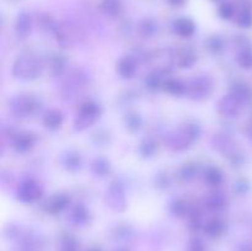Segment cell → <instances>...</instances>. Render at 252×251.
Segmentation results:
<instances>
[{
    "instance_id": "6da1fadb",
    "label": "cell",
    "mask_w": 252,
    "mask_h": 251,
    "mask_svg": "<svg viewBox=\"0 0 252 251\" xmlns=\"http://www.w3.org/2000/svg\"><path fill=\"white\" fill-rule=\"evenodd\" d=\"M202 134L201 126L196 122H187L179 129L172 132L166 139V147L175 153L189 149Z\"/></svg>"
},
{
    "instance_id": "7a4b0ae2",
    "label": "cell",
    "mask_w": 252,
    "mask_h": 251,
    "mask_svg": "<svg viewBox=\"0 0 252 251\" xmlns=\"http://www.w3.org/2000/svg\"><path fill=\"white\" fill-rule=\"evenodd\" d=\"M44 65L41 59L32 54L19 57L12 64L11 74L16 80L34 81L43 74Z\"/></svg>"
},
{
    "instance_id": "3957f363",
    "label": "cell",
    "mask_w": 252,
    "mask_h": 251,
    "mask_svg": "<svg viewBox=\"0 0 252 251\" xmlns=\"http://www.w3.org/2000/svg\"><path fill=\"white\" fill-rule=\"evenodd\" d=\"M42 103L36 96L29 94L15 95L9 101V110L15 117L29 118L41 111Z\"/></svg>"
},
{
    "instance_id": "277c9868",
    "label": "cell",
    "mask_w": 252,
    "mask_h": 251,
    "mask_svg": "<svg viewBox=\"0 0 252 251\" xmlns=\"http://www.w3.org/2000/svg\"><path fill=\"white\" fill-rule=\"evenodd\" d=\"M102 115V108L95 101H85L79 106L74 117V129L76 132H84L93 127Z\"/></svg>"
},
{
    "instance_id": "5b68a950",
    "label": "cell",
    "mask_w": 252,
    "mask_h": 251,
    "mask_svg": "<svg viewBox=\"0 0 252 251\" xmlns=\"http://www.w3.org/2000/svg\"><path fill=\"white\" fill-rule=\"evenodd\" d=\"M213 90L214 81L209 75H198L187 84V96L197 102L211 97Z\"/></svg>"
},
{
    "instance_id": "8992f818",
    "label": "cell",
    "mask_w": 252,
    "mask_h": 251,
    "mask_svg": "<svg viewBox=\"0 0 252 251\" xmlns=\"http://www.w3.org/2000/svg\"><path fill=\"white\" fill-rule=\"evenodd\" d=\"M105 203L111 211L123 213L128 208V199L125 186L121 182L113 181L105 192Z\"/></svg>"
},
{
    "instance_id": "52a82bcc",
    "label": "cell",
    "mask_w": 252,
    "mask_h": 251,
    "mask_svg": "<svg viewBox=\"0 0 252 251\" xmlns=\"http://www.w3.org/2000/svg\"><path fill=\"white\" fill-rule=\"evenodd\" d=\"M43 194V187L33 179H26L19 185L16 189V198L24 204H32L39 201Z\"/></svg>"
},
{
    "instance_id": "ba28073f",
    "label": "cell",
    "mask_w": 252,
    "mask_h": 251,
    "mask_svg": "<svg viewBox=\"0 0 252 251\" xmlns=\"http://www.w3.org/2000/svg\"><path fill=\"white\" fill-rule=\"evenodd\" d=\"M213 147L217 152H219L224 157H228L229 161L233 162L234 165H239L243 161V157H241V154H239L235 148V144H234L231 138L228 137V135L217 134L213 138Z\"/></svg>"
},
{
    "instance_id": "9c48e42d",
    "label": "cell",
    "mask_w": 252,
    "mask_h": 251,
    "mask_svg": "<svg viewBox=\"0 0 252 251\" xmlns=\"http://www.w3.org/2000/svg\"><path fill=\"white\" fill-rule=\"evenodd\" d=\"M57 42L63 48H73L80 42L81 34L78 27L69 24H59L56 33H54Z\"/></svg>"
},
{
    "instance_id": "30bf717a",
    "label": "cell",
    "mask_w": 252,
    "mask_h": 251,
    "mask_svg": "<svg viewBox=\"0 0 252 251\" xmlns=\"http://www.w3.org/2000/svg\"><path fill=\"white\" fill-rule=\"evenodd\" d=\"M243 103L239 102L234 96L224 95L217 102V112L225 118H235L240 115Z\"/></svg>"
},
{
    "instance_id": "8fae6325",
    "label": "cell",
    "mask_w": 252,
    "mask_h": 251,
    "mask_svg": "<svg viewBox=\"0 0 252 251\" xmlns=\"http://www.w3.org/2000/svg\"><path fill=\"white\" fill-rule=\"evenodd\" d=\"M37 143V138L31 132H20L12 137V148L17 154H26L33 149Z\"/></svg>"
},
{
    "instance_id": "7c38bea8",
    "label": "cell",
    "mask_w": 252,
    "mask_h": 251,
    "mask_svg": "<svg viewBox=\"0 0 252 251\" xmlns=\"http://www.w3.org/2000/svg\"><path fill=\"white\" fill-rule=\"evenodd\" d=\"M70 204V197L66 193H56L49 197L44 203L43 209L48 214H58L62 213L64 209H66Z\"/></svg>"
},
{
    "instance_id": "4fadbf2b",
    "label": "cell",
    "mask_w": 252,
    "mask_h": 251,
    "mask_svg": "<svg viewBox=\"0 0 252 251\" xmlns=\"http://www.w3.org/2000/svg\"><path fill=\"white\" fill-rule=\"evenodd\" d=\"M138 70V63L135 61L134 57L132 56H123L121 57L120 61L116 64V71H117L118 76L125 80L132 79L133 76L137 74Z\"/></svg>"
},
{
    "instance_id": "5bb4252c",
    "label": "cell",
    "mask_w": 252,
    "mask_h": 251,
    "mask_svg": "<svg viewBox=\"0 0 252 251\" xmlns=\"http://www.w3.org/2000/svg\"><path fill=\"white\" fill-rule=\"evenodd\" d=\"M15 34L19 39H26L32 32V16L27 11H21L15 20Z\"/></svg>"
},
{
    "instance_id": "9a60e30c",
    "label": "cell",
    "mask_w": 252,
    "mask_h": 251,
    "mask_svg": "<svg viewBox=\"0 0 252 251\" xmlns=\"http://www.w3.org/2000/svg\"><path fill=\"white\" fill-rule=\"evenodd\" d=\"M172 31L181 38H189L196 32V24L189 17H180L172 24Z\"/></svg>"
},
{
    "instance_id": "2e32d148",
    "label": "cell",
    "mask_w": 252,
    "mask_h": 251,
    "mask_svg": "<svg viewBox=\"0 0 252 251\" xmlns=\"http://www.w3.org/2000/svg\"><path fill=\"white\" fill-rule=\"evenodd\" d=\"M61 164L66 171L75 174V172L80 171L81 167H83V159H81V155L79 153L74 152V150H68V152L62 154Z\"/></svg>"
},
{
    "instance_id": "e0dca14e",
    "label": "cell",
    "mask_w": 252,
    "mask_h": 251,
    "mask_svg": "<svg viewBox=\"0 0 252 251\" xmlns=\"http://www.w3.org/2000/svg\"><path fill=\"white\" fill-rule=\"evenodd\" d=\"M204 206L213 212H220L228 206V199L221 192L214 191L207 194L203 199Z\"/></svg>"
},
{
    "instance_id": "ac0fdd59",
    "label": "cell",
    "mask_w": 252,
    "mask_h": 251,
    "mask_svg": "<svg viewBox=\"0 0 252 251\" xmlns=\"http://www.w3.org/2000/svg\"><path fill=\"white\" fill-rule=\"evenodd\" d=\"M90 211L83 203H76L71 207L70 220L75 225H85L90 221Z\"/></svg>"
},
{
    "instance_id": "d6986e66",
    "label": "cell",
    "mask_w": 252,
    "mask_h": 251,
    "mask_svg": "<svg viewBox=\"0 0 252 251\" xmlns=\"http://www.w3.org/2000/svg\"><path fill=\"white\" fill-rule=\"evenodd\" d=\"M42 121H43L44 127L51 130H57L63 126L64 116L59 110L52 108V110H48L44 112L43 120Z\"/></svg>"
},
{
    "instance_id": "ffe728a7",
    "label": "cell",
    "mask_w": 252,
    "mask_h": 251,
    "mask_svg": "<svg viewBox=\"0 0 252 251\" xmlns=\"http://www.w3.org/2000/svg\"><path fill=\"white\" fill-rule=\"evenodd\" d=\"M66 66H68V61L64 56L58 53H54L49 56L48 58V68L49 71L53 76H61L65 73Z\"/></svg>"
},
{
    "instance_id": "44dd1931",
    "label": "cell",
    "mask_w": 252,
    "mask_h": 251,
    "mask_svg": "<svg viewBox=\"0 0 252 251\" xmlns=\"http://www.w3.org/2000/svg\"><path fill=\"white\" fill-rule=\"evenodd\" d=\"M162 89L165 90V93L170 94L175 97H181V96L187 95V85L180 79L169 78L167 80H165Z\"/></svg>"
},
{
    "instance_id": "7402d4cb",
    "label": "cell",
    "mask_w": 252,
    "mask_h": 251,
    "mask_svg": "<svg viewBox=\"0 0 252 251\" xmlns=\"http://www.w3.org/2000/svg\"><path fill=\"white\" fill-rule=\"evenodd\" d=\"M230 95L234 96L240 103H248L252 98V90L245 83H235L230 89Z\"/></svg>"
},
{
    "instance_id": "603a6c76",
    "label": "cell",
    "mask_w": 252,
    "mask_h": 251,
    "mask_svg": "<svg viewBox=\"0 0 252 251\" xmlns=\"http://www.w3.org/2000/svg\"><path fill=\"white\" fill-rule=\"evenodd\" d=\"M100 10L105 16L110 19H116L122 12L123 6L121 0H102L100 4Z\"/></svg>"
},
{
    "instance_id": "cb8c5ba5",
    "label": "cell",
    "mask_w": 252,
    "mask_h": 251,
    "mask_svg": "<svg viewBox=\"0 0 252 251\" xmlns=\"http://www.w3.org/2000/svg\"><path fill=\"white\" fill-rule=\"evenodd\" d=\"M175 59H176L177 65H179L180 68L184 69L192 68L197 62L196 54L193 53V51H191V49L189 48H184L181 49V51L177 52Z\"/></svg>"
},
{
    "instance_id": "d4e9b609",
    "label": "cell",
    "mask_w": 252,
    "mask_h": 251,
    "mask_svg": "<svg viewBox=\"0 0 252 251\" xmlns=\"http://www.w3.org/2000/svg\"><path fill=\"white\" fill-rule=\"evenodd\" d=\"M199 172V167L196 162H187L177 170V177L184 182H189L197 177Z\"/></svg>"
},
{
    "instance_id": "484cf974",
    "label": "cell",
    "mask_w": 252,
    "mask_h": 251,
    "mask_svg": "<svg viewBox=\"0 0 252 251\" xmlns=\"http://www.w3.org/2000/svg\"><path fill=\"white\" fill-rule=\"evenodd\" d=\"M90 170L96 177H106L111 172V162L105 157H96L91 162Z\"/></svg>"
},
{
    "instance_id": "4316f807",
    "label": "cell",
    "mask_w": 252,
    "mask_h": 251,
    "mask_svg": "<svg viewBox=\"0 0 252 251\" xmlns=\"http://www.w3.org/2000/svg\"><path fill=\"white\" fill-rule=\"evenodd\" d=\"M224 175L221 170L217 166H208L204 171V181L212 187H218L223 184Z\"/></svg>"
},
{
    "instance_id": "83f0119b",
    "label": "cell",
    "mask_w": 252,
    "mask_h": 251,
    "mask_svg": "<svg viewBox=\"0 0 252 251\" xmlns=\"http://www.w3.org/2000/svg\"><path fill=\"white\" fill-rule=\"evenodd\" d=\"M225 223L219 218H213L204 226V233L211 238H218L225 231Z\"/></svg>"
},
{
    "instance_id": "f1b7e54d",
    "label": "cell",
    "mask_w": 252,
    "mask_h": 251,
    "mask_svg": "<svg viewBox=\"0 0 252 251\" xmlns=\"http://www.w3.org/2000/svg\"><path fill=\"white\" fill-rule=\"evenodd\" d=\"M158 150V144L154 139L152 138H145L144 140H142V143L138 147V153H139L140 157L143 159H150L155 155Z\"/></svg>"
},
{
    "instance_id": "f546056e",
    "label": "cell",
    "mask_w": 252,
    "mask_h": 251,
    "mask_svg": "<svg viewBox=\"0 0 252 251\" xmlns=\"http://www.w3.org/2000/svg\"><path fill=\"white\" fill-rule=\"evenodd\" d=\"M164 75L165 74L159 70L152 71V73H150L149 75H147V78H145V86H147L150 91H157L159 90V89H162L165 83V80L162 79Z\"/></svg>"
},
{
    "instance_id": "4dcf8cb0",
    "label": "cell",
    "mask_w": 252,
    "mask_h": 251,
    "mask_svg": "<svg viewBox=\"0 0 252 251\" xmlns=\"http://www.w3.org/2000/svg\"><path fill=\"white\" fill-rule=\"evenodd\" d=\"M126 129L130 133L139 132L143 126V120L138 113H128L125 117Z\"/></svg>"
},
{
    "instance_id": "1f68e13d",
    "label": "cell",
    "mask_w": 252,
    "mask_h": 251,
    "mask_svg": "<svg viewBox=\"0 0 252 251\" xmlns=\"http://www.w3.org/2000/svg\"><path fill=\"white\" fill-rule=\"evenodd\" d=\"M192 207L185 199H176L170 204V212L175 217H186L191 212Z\"/></svg>"
},
{
    "instance_id": "d6a6232c",
    "label": "cell",
    "mask_w": 252,
    "mask_h": 251,
    "mask_svg": "<svg viewBox=\"0 0 252 251\" xmlns=\"http://www.w3.org/2000/svg\"><path fill=\"white\" fill-rule=\"evenodd\" d=\"M139 32L144 38H152L158 32V24L154 19H144L140 22Z\"/></svg>"
},
{
    "instance_id": "836d02e7",
    "label": "cell",
    "mask_w": 252,
    "mask_h": 251,
    "mask_svg": "<svg viewBox=\"0 0 252 251\" xmlns=\"http://www.w3.org/2000/svg\"><path fill=\"white\" fill-rule=\"evenodd\" d=\"M38 25L43 31L48 32V33H52L54 36L59 24L53 19V17L49 16V15L42 14L38 16Z\"/></svg>"
},
{
    "instance_id": "e575fe53",
    "label": "cell",
    "mask_w": 252,
    "mask_h": 251,
    "mask_svg": "<svg viewBox=\"0 0 252 251\" xmlns=\"http://www.w3.org/2000/svg\"><path fill=\"white\" fill-rule=\"evenodd\" d=\"M236 62L243 69L252 68V51L248 47L240 49L236 54Z\"/></svg>"
},
{
    "instance_id": "d590c367",
    "label": "cell",
    "mask_w": 252,
    "mask_h": 251,
    "mask_svg": "<svg viewBox=\"0 0 252 251\" xmlns=\"http://www.w3.org/2000/svg\"><path fill=\"white\" fill-rule=\"evenodd\" d=\"M236 24L243 29H249L252 26V11L250 7H244L236 15Z\"/></svg>"
},
{
    "instance_id": "8d00e7d4",
    "label": "cell",
    "mask_w": 252,
    "mask_h": 251,
    "mask_svg": "<svg viewBox=\"0 0 252 251\" xmlns=\"http://www.w3.org/2000/svg\"><path fill=\"white\" fill-rule=\"evenodd\" d=\"M207 48L214 54L220 53L224 49V39L220 36H212L207 41Z\"/></svg>"
},
{
    "instance_id": "74e56055",
    "label": "cell",
    "mask_w": 252,
    "mask_h": 251,
    "mask_svg": "<svg viewBox=\"0 0 252 251\" xmlns=\"http://www.w3.org/2000/svg\"><path fill=\"white\" fill-rule=\"evenodd\" d=\"M219 16L223 20H230L235 15V6L231 2H223L219 6Z\"/></svg>"
},
{
    "instance_id": "f35d334b",
    "label": "cell",
    "mask_w": 252,
    "mask_h": 251,
    "mask_svg": "<svg viewBox=\"0 0 252 251\" xmlns=\"http://www.w3.org/2000/svg\"><path fill=\"white\" fill-rule=\"evenodd\" d=\"M155 185H157L158 188L160 189H166L170 186V180L167 177V175L165 174H159L155 177Z\"/></svg>"
},
{
    "instance_id": "ab89813d",
    "label": "cell",
    "mask_w": 252,
    "mask_h": 251,
    "mask_svg": "<svg viewBox=\"0 0 252 251\" xmlns=\"http://www.w3.org/2000/svg\"><path fill=\"white\" fill-rule=\"evenodd\" d=\"M171 6H182L187 0H166Z\"/></svg>"
},
{
    "instance_id": "60d3db41",
    "label": "cell",
    "mask_w": 252,
    "mask_h": 251,
    "mask_svg": "<svg viewBox=\"0 0 252 251\" xmlns=\"http://www.w3.org/2000/svg\"><path fill=\"white\" fill-rule=\"evenodd\" d=\"M248 135L250 139H252V125H250V127L248 128Z\"/></svg>"
},
{
    "instance_id": "b9f144b4",
    "label": "cell",
    "mask_w": 252,
    "mask_h": 251,
    "mask_svg": "<svg viewBox=\"0 0 252 251\" xmlns=\"http://www.w3.org/2000/svg\"><path fill=\"white\" fill-rule=\"evenodd\" d=\"M91 251H98V250H91Z\"/></svg>"
}]
</instances>
